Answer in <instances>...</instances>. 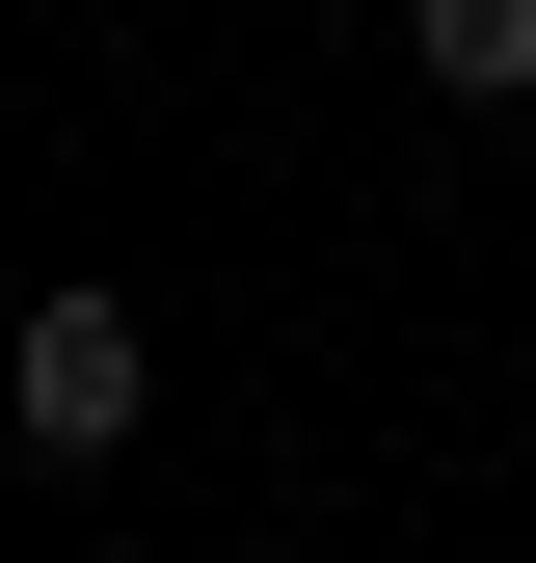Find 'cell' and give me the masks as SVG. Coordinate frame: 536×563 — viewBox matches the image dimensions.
Segmentation results:
<instances>
[{"mask_svg": "<svg viewBox=\"0 0 536 563\" xmlns=\"http://www.w3.org/2000/svg\"><path fill=\"white\" fill-rule=\"evenodd\" d=\"M402 81L429 108H536V0H402Z\"/></svg>", "mask_w": 536, "mask_h": 563, "instance_id": "2", "label": "cell"}, {"mask_svg": "<svg viewBox=\"0 0 536 563\" xmlns=\"http://www.w3.org/2000/svg\"><path fill=\"white\" fill-rule=\"evenodd\" d=\"M0 430H27V456H134V430H161V322H134L108 268H81V296H27V349H0Z\"/></svg>", "mask_w": 536, "mask_h": 563, "instance_id": "1", "label": "cell"}]
</instances>
